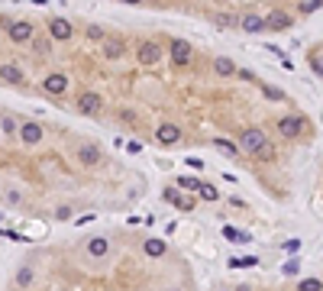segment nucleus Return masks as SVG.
<instances>
[{
  "instance_id": "cd10ccee",
  "label": "nucleus",
  "mask_w": 323,
  "mask_h": 291,
  "mask_svg": "<svg viewBox=\"0 0 323 291\" xmlns=\"http://www.w3.org/2000/svg\"><path fill=\"white\" fill-rule=\"evenodd\" d=\"M236 23V16H230V13H220L217 16V26H233Z\"/></svg>"
},
{
  "instance_id": "f03ea898",
  "label": "nucleus",
  "mask_w": 323,
  "mask_h": 291,
  "mask_svg": "<svg viewBox=\"0 0 323 291\" xmlns=\"http://www.w3.org/2000/svg\"><path fill=\"white\" fill-rule=\"evenodd\" d=\"M168 52H171V58H175L178 65H188L191 55H194V48H191V42H184V39H171Z\"/></svg>"
},
{
  "instance_id": "20e7f679",
  "label": "nucleus",
  "mask_w": 323,
  "mask_h": 291,
  "mask_svg": "<svg viewBox=\"0 0 323 291\" xmlns=\"http://www.w3.org/2000/svg\"><path fill=\"white\" fill-rule=\"evenodd\" d=\"M301 130H304L301 116H281V120H278V133H281V136H288V140H291V136H298Z\"/></svg>"
},
{
  "instance_id": "2f4dec72",
  "label": "nucleus",
  "mask_w": 323,
  "mask_h": 291,
  "mask_svg": "<svg viewBox=\"0 0 323 291\" xmlns=\"http://www.w3.org/2000/svg\"><path fill=\"white\" fill-rule=\"evenodd\" d=\"M298 266H301V262H285V275H294V272H298Z\"/></svg>"
},
{
  "instance_id": "9b49d317",
  "label": "nucleus",
  "mask_w": 323,
  "mask_h": 291,
  "mask_svg": "<svg viewBox=\"0 0 323 291\" xmlns=\"http://www.w3.org/2000/svg\"><path fill=\"white\" fill-rule=\"evenodd\" d=\"M78 158H81V165H97L100 162V149H97V146H81Z\"/></svg>"
},
{
  "instance_id": "473e14b6",
  "label": "nucleus",
  "mask_w": 323,
  "mask_h": 291,
  "mask_svg": "<svg viewBox=\"0 0 323 291\" xmlns=\"http://www.w3.org/2000/svg\"><path fill=\"white\" fill-rule=\"evenodd\" d=\"M285 249H288V252H294V249H301V240H288V242H285Z\"/></svg>"
},
{
  "instance_id": "5701e85b",
  "label": "nucleus",
  "mask_w": 323,
  "mask_h": 291,
  "mask_svg": "<svg viewBox=\"0 0 323 291\" xmlns=\"http://www.w3.org/2000/svg\"><path fill=\"white\" fill-rule=\"evenodd\" d=\"M298 288H301V291H320V288H323V282H320V278H304Z\"/></svg>"
},
{
  "instance_id": "72a5a7b5",
  "label": "nucleus",
  "mask_w": 323,
  "mask_h": 291,
  "mask_svg": "<svg viewBox=\"0 0 323 291\" xmlns=\"http://www.w3.org/2000/svg\"><path fill=\"white\" fill-rule=\"evenodd\" d=\"M314 72H317V74H323V58H314Z\"/></svg>"
},
{
  "instance_id": "f8f14e48",
  "label": "nucleus",
  "mask_w": 323,
  "mask_h": 291,
  "mask_svg": "<svg viewBox=\"0 0 323 291\" xmlns=\"http://www.w3.org/2000/svg\"><path fill=\"white\" fill-rule=\"evenodd\" d=\"M181 140V130L175 126V123H165V126H159V142H178Z\"/></svg>"
},
{
  "instance_id": "dca6fc26",
  "label": "nucleus",
  "mask_w": 323,
  "mask_h": 291,
  "mask_svg": "<svg viewBox=\"0 0 323 291\" xmlns=\"http://www.w3.org/2000/svg\"><path fill=\"white\" fill-rule=\"evenodd\" d=\"M104 55H107V58H120V55H123V42H120V39H107V42H104Z\"/></svg>"
},
{
  "instance_id": "f3484780",
  "label": "nucleus",
  "mask_w": 323,
  "mask_h": 291,
  "mask_svg": "<svg viewBox=\"0 0 323 291\" xmlns=\"http://www.w3.org/2000/svg\"><path fill=\"white\" fill-rule=\"evenodd\" d=\"M0 78L3 81H23V72L16 65H0Z\"/></svg>"
},
{
  "instance_id": "c756f323",
  "label": "nucleus",
  "mask_w": 323,
  "mask_h": 291,
  "mask_svg": "<svg viewBox=\"0 0 323 291\" xmlns=\"http://www.w3.org/2000/svg\"><path fill=\"white\" fill-rule=\"evenodd\" d=\"M87 39H104V30H97V26H91V30H87Z\"/></svg>"
},
{
  "instance_id": "1a4fd4ad",
  "label": "nucleus",
  "mask_w": 323,
  "mask_h": 291,
  "mask_svg": "<svg viewBox=\"0 0 323 291\" xmlns=\"http://www.w3.org/2000/svg\"><path fill=\"white\" fill-rule=\"evenodd\" d=\"M239 26H243L246 32H262V30H265V20L256 16V13H246V16L239 20Z\"/></svg>"
},
{
  "instance_id": "7ed1b4c3",
  "label": "nucleus",
  "mask_w": 323,
  "mask_h": 291,
  "mask_svg": "<svg viewBox=\"0 0 323 291\" xmlns=\"http://www.w3.org/2000/svg\"><path fill=\"white\" fill-rule=\"evenodd\" d=\"M136 58H139L142 65H155V62L162 58V48L155 46V42H142V46H139V52H136Z\"/></svg>"
},
{
  "instance_id": "6ab92c4d",
  "label": "nucleus",
  "mask_w": 323,
  "mask_h": 291,
  "mask_svg": "<svg viewBox=\"0 0 323 291\" xmlns=\"http://www.w3.org/2000/svg\"><path fill=\"white\" fill-rule=\"evenodd\" d=\"M165 252V242L162 240H146V256H152V259H159Z\"/></svg>"
},
{
  "instance_id": "a878e982",
  "label": "nucleus",
  "mask_w": 323,
  "mask_h": 291,
  "mask_svg": "<svg viewBox=\"0 0 323 291\" xmlns=\"http://www.w3.org/2000/svg\"><path fill=\"white\" fill-rule=\"evenodd\" d=\"M217 149H223L226 156H236V152H239V149H236V146H233L230 140H217Z\"/></svg>"
},
{
  "instance_id": "4468645a",
  "label": "nucleus",
  "mask_w": 323,
  "mask_h": 291,
  "mask_svg": "<svg viewBox=\"0 0 323 291\" xmlns=\"http://www.w3.org/2000/svg\"><path fill=\"white\" fill-rule=\"evenodd\" d=\"M165 200H168V204H178V207H181V210H191V207H194V200L181 198V194H178L175 188H165Z\"/></svg>"
},
{
  "instance_id": "bb28decb",
  "label": "nucleus",
  "mask_w": 323,
  "mask_h": 291,
  "mask_svg": "<svg viewBox=\"0 0 323 291\" xmlns=\"http://www.w3.org/2000/svg\"><path fill=\"white\" fill-rule=\"evenodd\" d=\"M301 10H304V13H314V10H320V0H304V4H301Z\"/></svg>"
},
{
  "instance_id": "0eeeda50",
  "label": "nucleus",
  "mask_w": 323,
  "mask_h": 291,
  "mask_svg": "<svg viewBox=\"0 0 323 291\" xmlns=\"http://www.w3.org/2000/svg\"><path fill=\"white\" fill-rule=\"evenodd\" d=\"M10 36H13V42H26V39L32 36V23H26V20L13 23V26H10Z\"/></svg>"
},
{
  "instance_id": "423d86ee",
  "label": "nucleus",
  "mask_w": 323,
  "mask_h": 291,
  "mask_svg": "<svg viewBox=\"0 0 323 291\" xmlns=\"http://www.w3.org/2000/svg\"><path fill=\"white\" fill-rule=\"evenodd\" d=\"M42 84H45V91H49V94H65L68 91V78H65V74H49Z\"/></svg>"
},
{
  "instance_id": "4be33fe9",
  "label": "nucleus",
  "mask_w": 323,
  "mask_h": 291,
  "mask_svg": "<svg viewBox=\"0 0 323 291\" xmlns=\"http://www.w3.org/2000/svg\"><path fill=\"white\" fill-rule=\"evenodd\" d=\"M197 194H201L204 200H217L220 198V191L214 188V184H201V191H197Z\"/></svg>"
},
{
  "instance_id": "2eb2a0df",
  "label": "nucleus",
  "mask_w": 323,
  "mask_h": 291,
  "mask_svg": "<svg viewBox=\"0 0 323 291\" xmlns=\"http://www.w3.org/2000/svg\"><path fill=\"white\" fill-rule=\"evenodd\" d=\"M223 236L230 240V242H249L252 240L246 230H236V226H223Z\"/></svg>"
},
{
  "instance_id": "393cba45",
  "label": "nucleus",
  "mask_w": 323,
  "mask_h": 291,
  "mask_svg": "<svg viewBox=\"0 0 323 291\" xmlns=\"http://www.w3.org/2000/svg\"><path fill=\"white\" fill-rule=\"evenodd\" d=\"M29 282H32V272H29V268H23V272L16 275V285L19 288H29Z\"/></svg>"
},
{
  "instance_id": "a211bd4d",
  "label": "nucleus",
  "mask_w": 323,
  "mask_h": 291,
  "mask_svg": "<svg viewBox=\"0 0 323 291\" xmlns=\"http://www.w3.org/2000/svg\"><path fill=\"white\" fill-rule=\"evenodd\" d=\"M201 178H191V175H181L178 178V188H184V191H201Z\"/></svg>"
},
{
  "instance_id": "39448f33",
  "label": "nucleus",
  "mask_w": 323,
  "mask_h": 291,
  "mask_svg": "<svg viewBox=\"0 0 323 291\" xmlns=\"http://www.w3.org/2000/svg\"><path fill=\"white\" fill-rule=\"evenodd\" d=\"M265 26H269V30H288V26H291V16H288L285 10H272L269 16H265Z\"/></svg>"
},
{
  "instance_id": "c85d7f7f",
  "label": "nucleus",
  "mask_w": 323,
  "mask_h": 291,
  "mask_svg": "<svg viewBox=\"0 0 323 291\" xmlns=\"http://www.w3.org/2000/svg\"><path fill=\"white\" fill-rule=\"evenodd\" d=\"M0 126H3V130H6V133H10V136L16 133V126H13V120H10V116H3V120H0Z\"/></svg>"
},
{
  "instance_id": "9d476101",
  "label": "nucleus",
  "mask_w": 323,
  "mask_h": 291,
  "mask_svg": "<svg viewBox=\"0 0 323 291\" xmlns=\"http://www.w3.org/2000/svg\"><path fill=\"white\" fill-rule=\"evenodd\" d=\"M19 136H23L26 146H36L39 140H42V130H39V123H26V126L19 130Z\"/></svg>"
},
{
  "instance_id": "6e6552de",
  "label": "nucleus",
  "mask_w": 323,
  "mask_h": 291,
  "mask_svg": "<svg viewBox=\"0 0 323 291\" xmlns=\"http://www.w3.org/2000/svg\"><path fill=\"white\" fill-rule=\"evenodd\" d=\"M49 32H52V39H71V23L68 20H52Z\"/></svg>"
},
{
  "instance_id": "f257e3e1",
  "label": "nucleus",
  "mask_w": 323,
  "mask_h": 291,
  "mask_svg": "<svg viewBox=\"0 0 323 291\" xmlns=\"http://www.w3.org/2000/svg\"><path fill=\"white\" fill-rule=\"evenodd\" d=\"M236 149H243V152H262L265 149V133H262V130H246V133L239 136Z\"/></svg>"
},
{
  "instance_id": "aec40b11",
  "label": "nucleus",
  "mask_w": 323,
  "mask_h": 291,
  "mask_svg": "<svg viewBox=\"0 0 323 291\" xmlns=\"http://www.w3.org/2000/svg\"><path fill=\"white\" fill-rule=\"evenodd\" d=\"M87 252H91V256H104V252H107V240H104V236L91 240V242H87Z\"/></svg>"
},
{
  "instance_id": "b1692460",
  "label": "nucleus",
  "mask_w": 323,
  "mask_h": 291,
  "mask_svg": "<svg viewBox=\"0 0 323 291\" xmlns=\"http://www.w3.org/2000/svg\"><path fill=\"white\" fill-rule=\"evenodd\" d=\"M217 72H220V74H233L236 68H233V62H230V58H217Z\"/></svg>"
},
{
  "instance_id": "ddd939ff",
  "label": "nucleus",
  "mask_w": 323,
  "mask_h": 291,
  "mask_svg": "<svg viewBox=\"0 0 323 291\" xmlns=\"http://www.w3.org/2000/svg\"><path fill=\"white\" fill-rule=\"evenodd\" d=\"M78 107H81V114H97L100 110V97L97 94H81Z\"/></svg>"
},
{
  "instance_id": "412c9836",
  "label": "nucleus",
  "mask_w": 323,
  "mask_h": 291,
  "mask_svg": "<svg viewBox=\"0 0 323 291\" xmlns=\"http://www.w3.org/2000/svg\"><path fill=\"white\" fill-rule=\"evenodd\" d=\"M230 266L233 268H252V266H259V259H256V256H246V259H230Z\"/></svg>"
},
{
  "instance_id": "f704fd0d",
  "label": "nucleus",
  "mask_w": 323,
  "mask_h": 291,
  "mask_svg": "<svg viewBox=\"0 0 323 291\" xmlns=\"http://www.w3.org/2000/svg\"><path fill=\"white\" fill-rule=\"evenodd\" d=\"M239 291H249V288H239Z\"/></svg>"
},
{
  "instance_id": "7c9ffc66",
  "label": "nucleus",
  "mask_w": 323,
  "mask_h": 291,
  "mask_svg": "<svg viewBox=\"0 0 323 291\" xmlns=\"http://www.w3.org/2000/svg\"><path fill=\"white\" fill-rule=\"evenodd\" d=\"M55 217H58V220H68V217H71V210H68V207H58V210H55Z\"/></svg>"
}]
</instances>
